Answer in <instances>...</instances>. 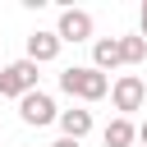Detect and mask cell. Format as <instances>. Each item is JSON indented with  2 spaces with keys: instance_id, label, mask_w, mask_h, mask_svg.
<instances>
[{
  "instance_id": "obj_6",
  "label": "cell",
  "mask_w": 147,
  "mask_h": 147,
  "mask_svg": "<svg viewBox=\"0 0 147 147\" xmlns=\"http://www.w3.org/2000/svg\"><path fill=\"white\" fill-rule=\"evenodd\" d=\"M124 64V46H119V37H96L92 41V69H119Z\"/></svg>"
},
{
  "instance_id": "obj_8",
  "label": "cell",
  "mask_w": 147,
  "mask_h": 147,
  "mask_svg": "<svg viewBox=\"0 0 147 147\" xmlns=\"http://www.w3.org/2000/svg\"><path fill=\"white\" fill-rule=\"evenodd\" d=\"M60 129H64V138H74V142H83L87 133H92V110H60Z\"/></svg>"
},
{
  "instance_id": "obj_5",
  "label": "cell",
  "mask_w": 147,
  "mask_h": 147,
  "mask_svg": "<svg viewBox=\"0 0 147 147\" xmlns=\"http://www.w3.org/2000/svg\"><path fill=\"white\" fill-rule=\"evenodd\" d=\"M55 37L60 41H92V14L87 9H60V23H55Z\"/></svg>"
},
{
  "instance_id": "obj_3",
  "label": "cell",
  "mask_w": 147,
  "mask_h": 147,
  "mask_svg": "<svg viewBox=\"0 0 147 147\" xmlns=\"http://www.w3.org/2000/svg\"><path fill=\"white\" fill-rule=\"evenodd\" d=\"M110 101H115V110L129 119V110H142V101H147V83H142L138 74H119L115 87H110Z\"/></svg>"
},
{
  "instance_id": "obj_12",
  "label": "cell",
  "mask_w": 147,
  "mask_h": 147,
  "mask_svg": "<svg viewBox=\"0 0 147 147\" xmlns=\"http://www.w3.org/2000/svg\"><path fill=\"white\" fill-rule=\"evenodd\" d=\"M51 147H78V142H74V138H55Z\"/></svg>"
},
{
  "instance_id": "obj_10",
  "label": "cell",
  "mask_w": 147,
  "mask_h": 147,
  "mask_svg": "<svg viewBox=\"0 0 147 147\" xmlns=\"http://www.w3.org/2000/svg\"><path fill=\"white\" fill-rule=\"evenodd\" d=\"M119 46H124V64H142L147 60V41L142 37H119Z\"/></svg>"
},
{
  "instance_id": "obj_2",
  "label": "cell",
  "mask_w": 147,
  "mask_h": 147,
  "mask_svg": "<svg viewBox=\"0 0 147 147\" xmlns=\"http://www.w3.org/2000/svg\"><path fill=\"white\" fill-rule=\"evenodd\" d=\"M28 92H37V64L23 55L0 69V96H28Z\"/></svg>"
},
{
  "instance_id": "obj_1",
  "label": "cell",
  "mask_w": 147,
  "mask_h": 147,
  "mask_svg": "<svg viewBox=\"0 0 147 147\" xmlns=\"http://www.w3.org/2000/svg\"><path fill=\"white\" fill-rule=\"evenodd\" d=\"M60 92H69V96H78V101H101V96L110 92V78H106L101 69H92V64H74V69L60 74Z\"/></svg>"
},
{
  "instance_id": "obj_11",
  "label": "cell",
  "mask_w": 147,
  "mask_h": 147,
  "mask_svg": "<svg viewBox=\"0 0 147 147\" xmlns=\"http://www.w3.org/2000/svg\"><path fill=\"white\" fill-rule=\"evenodd\" d=\"M138 23H142V32H138V37L147 41V0H142V18H138Z\"/></svg>"
},
{
  "instance_id": "obj_7",
  "label": "cell",
  "mask_w": 147,
  "mask_h": 147,
  "mask_svg": "<svg viewBox=\"0 0 147 147\" xmlns=\"http://www.w3.org/2000/svg\"><path fill=\"white\" fill-rule=\"evenodd\" d=\"M60 46H64V41H60L55 32H32V37H28V60H32V64H51V60L60 55Z\"/></svg>"
},
{
  "instance_id": "obj_4",
  "label": "cell",
  "mask_w": 147,
  "mask_h": 147,
  "mask_svg": "<svg viewBox=\"0 0 147 147\" xmlns=\"http://www.w3.org/2000/svg\"><path fill=\"white\" fill-rule=\"evenodd\" d=\"M18 115H23V124H51V119H60V110H55V101H51V92H28V96H18Z\"/></svg>"
},
{
  "instance_id": "obj_9",
  "label": "cell",
  "mask_w": 147,
  "mask_h": 147,
  "mask_svg": "<svg viewBox=\"0 0 147 147\" xmlns=\"http://www.w3.org/2000/svg\"><path fill=\"white\" fill-rule=\"evenodd\" d=\"M106 147H133V138H138V129H133V119H124V115H115L110 124H106Z\"/></svg>"
},
{
  "instance_id": "obj_13",
  "label": "cell",
  "mask_w": 147,
  "mask_h": 147,
  "mask_svg": "<svg viewBox=\"0 0 147 147\" xmlns=\"http://www.w3.org/2000/svg\"><path fill=\"white\" fill-rule=\"evenodd\" d=\"M138 142H142V147H147V119H142V124H138Z\"/></svg>"
}]
</instances>
